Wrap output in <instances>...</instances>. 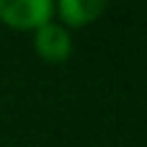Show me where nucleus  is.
I'll use <instances>...</instances> for the list:
<instances>
[{
  "mask_svg": "<svg viewBox=\"0 0 147 147\" xmlns=\"http://www.w3.org/2000/svg\"><path fill=\"white\" fill-rule=\"evenodd\" d=\"M34 49L36 54L44 59V62H52V65H59L70 57L72 52V41H70V34L65 26L49 21L47 26L36 28V36H34Z\"/></svg>",
  "mask_w": 147,
  "mask_h": 147,
  "instance_id": "f03ea898",
  "label": "nucleus"
},
{
  "mask_svg": "<svg viewBox=\"0 0 147 147\" xmlns=\"http://www.w3.org/2000/svg\"><path fill=\"white\" fill-rule=\"evenodd\" d=\"M59 18L67 23V26H85L90 21H96L103 10H106V3L103 0H62L57 8Z\"/></svg>",
  "mask_w": 147,
  "mask_h": 147,
  "instance_id": "7ed1b4c3",
  "label": "nucleus"
},
{
  "mask_svg": "<svg viewBox=\"0 0 147 147\" xmlns=\"http://www.w3.org/2000/svg\"><path fill=\"white\" fill-rule=\"evenodd\" d=\"M54 5L49 0H0V21L10 28H41L52 21Z\"/></svg>",
  "mask_w": 147,
  "mask_h": 147,
  "instance_id": "f257e3e1",
  "label": "nucleus"
}]
</instances>
